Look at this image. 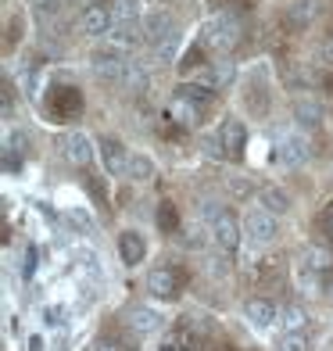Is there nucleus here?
<instances>
[{
	"mask_svg": "<svg viewBox=\"0 0 333 351\" xmlns=\"http://www.w3.org/2000/svg\"><path fill=\"white\" fill-rule=\"evenodd\" d=\"M29 348H33V351H43V344H40L36 337H33V344H29Z\"/></svg>",
	"mask_w": 333,
	"mask_h": 351,
	"instance_id": "c9c22d12",
	"label": "nucleus"
},
{
	"mask_svg": "<svg viewBox=\"0 0 333 351\" xmlns=\"http://www.w3.org/2000/svg\"><path fill=\"white\" fill-rule=\"evenodd\" d=\"M315 61H319L323 69H333V33L315 43Z\"/></svg>",
	"mask_w": 333,
	"mask_h": 351,
	"instance_id": "7c9ffc66",
	"label": "nucleus"
},
{
	"mask_svg": "<svg viewBox=\"0 0 333 351\" xmlns=\"http://www.w3.org/2000/svg\"><path fill=\"white\" fill-rule=\"evenodd\" d=\"M125 330H130L133 337H151V333L162 330V312L151 308V305H133L125 312Z\"/></svg>",
	"mask_w": 333,
	"mask_h": 351,
	"instance_id": "f8f14e48",
	"label": "nucleus"
},
{
	"mask_svg": "<svg viewBox=\"0 0 333 351\" xmlns=\"http://www.w3.org/2000/svg\"><path fill=\"white\" fill-rule=\"evenodd\" d=\"M122 86L147 90V69H144V61H133V58H130V65H125V83H122Z\"/></svg>",
	"mask_w": 333,
	"mask_h": 351,
	"instance_id": "cd10ccee",
	"label": "nucleus"
},
{
	"mask_svg": "<svg viewBox=\"0 0 333 351\" xmlns=\"http://www.w3.org/2000/svg\"><path fill=\"white\" fill-rule=\"evenodd\" d=\"M258 204H262L265 212H273V215H283V212L291 208V197H287V190H280V186L269 183V186L258 190Z\"/></svg>",
	"mask_w": 333,
	"mask_h": 351,
	"instance_id": "4be33fe9",
	"label": "nucleus"
},
{
	"mask_svg": "<svg viewBox=\"0 0 333 351\" xmlns=\"http://www.w3.org/2000/svg\"><path fill=\"white\" fill-rule=\"evenodd\" d=\"M280 308H276V301H269V298H247L244 301V319H247V326H255V330H273L280 323Z\"/></svg>",
	"mask_w": 333,
	"mask_h": 351,
	"instance_id": "9d476101",
	"label": "nucleus"
},
{
	"mask_svg": "<svg viewBox=\"0 0 333 351\" xmlns=\"http://www.w3.org/2000/svg\"><path fill=\"white\" fill-rule=\"evenodd\" d=\"M291 115L297 125H305V130H312V125H319L326 119V104L319 97H312V93H297L294 104H291Z\"/></svg>",
	"mask_w": 333,
	"mask_h": 351,
	"instance_id": "2eb2a0df",
	"label": "nucleus"
},
{
	"mask_svg": "<svg viewBox=\"0 0 333 351\" xmlns=\"http://www.w3.org/2000/svg\"><path fill=\"white\" fill-rule=\"evenodd\" d=\"M119 258L125 265H140L147 258V241H144V233H136V230H122L119 233Z\"/></svg>",
	"mask_w": 333,
	"mask_h": 351,
	"instance_id": "dca6fc26",
	"label": "nucleus"
},
{
	"mask_svg": "<svg viewBox=\"0 0 333 351\" xmlns=\"http://www.w3.org/2000/svg\"><path fill=\"white\" fill-rule=\"evenodd\" d=\"M176 54H180V33H172V36H165V40L151 43V61H162V65H169Z\"/></svg>",
	"mask_w": 333,
	"mask_h": 351,
	"instance_id": "a878e982",
	"label": "nucleus"
},
{
	"mask_svg": "<svg viewBox=\"0 0 333 351\" xmlns=\"http://www.w3.org/2000/svg\"><path fill=\"white\" fill-rule=\"evenodd\" d=\"M115 22H144V0H111Z\"/></svg>",
	"mask_w": 333,
	"mask_h": 351,
	"instance_id": "b1692460",
	"label": "nucleus"
},
{
	"mask_svg": "<svg viewBox=\"0 0 333 351\" xmlns=\"http://www.w3.org/2000/svg\"><path fill=\"white\" fill-rule=\"evenodd\" d=\"M273 154H276V162L287 165V169L305 165L308 154H312L308 136L301 133V130H280V133H276V151H273Z\"/></svg>",
	"mask_w": 333,
	"mask_h": 351,
	"instance_id": "7ed1b4c3",
	"label": "nucleus"
},
{
	"mask_svg": "<svg viewBox=\"0 0 333 351\" xmlns=\"http://www.w3.org/2000/svg\"><path fill=\"white\" fill-rule=\"evenodd\" d=\"M154 176H158L154 158L144 154V151H133V154H130V172H125V180H133V183H151Z\"/></svg>",
	"mask_w": 333,
	"mask_h": 351,
	"instance_id": "a211bd4d",
	"label": "nucleus"
},
{
	"mask_svg": "<svg viewBox=\"0 0 333 351\" xmlns=\"http://www.w3.org/2000/svg\"><path fill=\"white\" fill-rule=\"evenodd\" d=\"M169 119L176 122V125H183V130H194L197 119H201V108L190 104V101H183V97H172V101H169Z\"/></svg>",
	"mask_w": 333,
	"mask_h": 351,
	"instance_id": "aec40b11",
	"label": "nucleus"
},
{
	"mask_svg": "<svg viewBox=\"0 0 333 351\" xmlns=\"http://www.w3.org/2000/svg\"><path fill=\"white\" fill-rule=\"evenodd\" d=\"M315 14H319V0H294L287 8V22L294 29H308L315 22Z\"/></svg>",
	"mask_w": 333,
	"mask_h": 351,
	"instance_id": "412c9836",
	"label": "nucleus"
},
{
	"mask_svg": "<svg viewBox=\"0 0 333 351\" xmlns=\"http://www.w3.org/2000/svg\"><path fill=\"white\" fill-rule=\"evenodd\" d=\"M244 237H247L251 247H269V244H276V237H280L276 215L265 212V208L247 212V215H244Z\"/></svg>",
	"mask_w": 333,
	"mask_h": 351,
	"instance_id": "39448f33",
	"label": "nucleus"
},
{
	"mask_svg": "<svg viewBox=\"0 0 333 351\" xmlns=\"http://www.w3.org/2000/svg\"><path fill=\"white\" fill-rule=\"evenodd\" d=\"M61 154H65V162L69 165H90L93 162V140H90V133H83V130H69L65 136H61Z\"/></svg>",
	"mask_w": 333,
	"mask_h": 351,
	"instance_id": "1a4fd4ad",
	"label": "nucleus"
},
{
	"mask_svg": "<svg viewBox=\"0 0 333 351\" xmlns=\"http://www.w3.org/2000/svg\"><path fill=\"white\" fill-rule=\"evenodd\" d=\"M230 186H233V194H241V197H244V194H251V186H247V183H241V180H233Z\"/></svg>",
	"mask_w": 333,
	"mask_h": 351,
	"instance_id": "f704fd0d",
	"label": "nucleus"
},
{
	"mask_svg": "<svg viewBox=\"0 0 333 351\" xmlns=\"http://www.w3.org/2000/svg\"><path fill=\"white\" fill-rule=\"evenodd\" d=\"M273 351H312V344L305 337V330H301V333H283V337H276Z\"/></svg>",
	"mask_w": 333,
	"mask_h": 351,
	"instance_id": "c85d7f7f",
	"label": "nucleus"
},
{
	"mask_svg": "<svg viewBox=\"0 0 333 351\" xmlns=\"http://www.w3.org/2000/svg\"><path fill=\"white\" fill-rule=\"evenodd\" d=\"M208 226H212V241H215L212 247H219L226 258H230V254H236V247H241V241H244V222L236 219L230 208H222V212L208 222Z\"/></svg>",
	"mask_w": 333,
	"mask_h": 351,
	"instance_id": "f03ea898",
	"label": "nucleus"
},
{
	"mask_svg": "<svg viewBox=\"0 0 333 351\" xmlns=\"http://www.w3.org/2000/svg\"><path fill=\"white\" fill-rule=\"evenodd\" d=\"M241 33H244V25L241 19H236L233 11H215L208 22H204V36L201 43L208 47V51L215 54H230L236 43H241Z\"/></svg>",
	"mask_w": 333,
	"mask_h": 351,
	"instance_id": "f257e3e1",
	"label": "nucleus"
},
{
	"mask_svg": "<svg viewBox=\"0 0 333 351\" xmlns=\"http://www.w3.org/2000/svg\"><path fill=\"white\" fill-rule=\"evenodd\" d=\"M319 222H323V233H326V241L333 244V204H330V208L323 212V219H319Z\"/></svg>",
	"mask_w": 333,
	"mask_h": 351,
	"instance_id": "473e14b6",
	"label": "nucleus"
},
{
	"mask_svg": "<svg viewBox=\"0 0 333 351\" xmlns=\"http://www.w3.org/2000/svg\"><path fill=\"white\" fill-rule=\"evenodd\" d=\"M280 323H283V330H287V333H301V330L308 326V312L301 308V305H287Z\"/></svg>",
	"mask_w": 333,
	"mask_h": 351,
	"instance_id": "bb28decb",
	"label": "nucleus"
},
{
	"mask_svg": "<svg viewBox=\"0 0 333 351\" xmlns=\"http://www.w3.org/2000/svg\"><path fill=\"white\" fill-rule=\"evenodd\" d=\"M144 287L154 301H172V298H180V273L172 265H154L144 280Z\"/></svg>",
	"mask_w": 333,
	"mask_h": 351,
	"instance_id": "0eeeda50",
	"label": "nucleus"
},
{
	"mask_svg": "<svg viewBox=\"0 0 333 351\" xmlns=\"http://www.w3.org/2000/svg\"><path fill=\"white\" fill-rule=\"evenodd\" d=\"M233 79H236V69H233V61L226 54H219L212 65H204L197 72V83L208 86V90H226V86H233Z\"/></svg>",
	"mask_w": 333,
	"mask_h": 351,
	"instance_id": "ddd939ff",
	"label": "nucleus"
},
{
	"mask_svg": "<svg viewBox=\"0 0 333 351\" xmlns=\"http://www.w3.org/2000/svg\"><path fill=\"white\" fill-rule=\"evenodd\" d=\"M172 33H180L176 11H169V8H154V11H147V14H144V36H147L151 43L165 40V36H172Z\"/></svg>",
	"mask_w": 333,
	"mask_h": 351,
	"instance_id": "4468645a",
	"label": "nucleus"
},
{
	"mask_svg": "<svg viewBox=\"0 0 333 351\" xmlns=\"http://www.w3.org/2000/svg\"><path fill=\"white\" fill-rule=\"evenodd\" d=\"M215 133H219V143H222V151H226L230 162H241V158H244V147H247V130H244V122H241V119H226Z\"/></svg>",
	"mask_w": 333,
	"mask_h": 351,
	"instance_id": "9b49d317",
	"label": "nucleus"
},
{
	"mask_svg": "<svg viewBox=\"0 0 333 351\" xmlns=\"http://www.w3.org/2000/svg\"><path fill=\"white\" fill-rule=\"evenodd\" d=\"M323 280H326V276H319V273H315V269H308L305 262H294V283H297L301 294H319V291H323Z\"/></svg>",
	"mask_w": 333,
	"mask_h": 351,
	"instance_id": "5701e85b",
	"label": "nucleus"
},
{
	"mask_svg": "<svg viewBox=\"0 0 333 351\" xmlns=\"http://www.w3.org/2000/svg\"><path fill=\"white\" fill-rule=\"evenodd\" d=\"M140 33H144V22H115L108 43L119 47V51H130V47H140V40H144Z\"/></svg>",
	"mask_w": 333,
	"mask_h": 351,
	"instance_id": "f3484780",
	"label": "nucleus"
},
{
	"mask_svg": "<svg viewBox=\"0 0 333 351\" xmlns=\"http://www.w3.org/2000/svg\"><path fill=\"white\" fill-rule=\"evenodd\" d=\"M176 97H183V101H190V104H197L201 111L212 104V97H215V90H208V86H201V83H183L180 90H176Z\"/></svg>",
	"mask_w": 333,
	"mask_h": 351,
	"instance_id": "393cba45",
	"label": "nucleus"
},
{
	"mask_svg": "<svg viewBox=\"0 0 333 351\" xmlns=\"http://www.w3.org/2000/svg\"><path fill=\"white\" fill-rule=\"evenodd\" d=\"M297 262H305L308 269H315L319 276H326V273H333V251L330 247H323V244H308L305 251H301V258Z\"/></svg>",
	"mask_w": 333,
	"mask_h": 351,
	"instance_id": "6ab92c4d",
	"label": "nucleus"
},
{
	"mask_svg": "<svg viewBox=\"0 0 333 351\" xmlns=\"http://www.w3.org/2000/svg\"><path fill=\"white\" fill-rule=\"evenodd\" d=\"M90 351H119V344H115V341H108V337H97Z\"/></svg>",
	"mask_w": 333,
	"mask_h": 351,
	"instance_id": "72a5a7b5",
	"label": "nucleus"
},
{
	"mask_svg": "<svg viewBox=\"0 0 333 351\" xmlns=\"http://www.w3.org/2000/svg\"><path fill=\"white\" fill-rule=\"evenodd\" d=\"M125 65H130V58H125V51H119V47H104V51H97L90 58V69L97 79H104V83L111 86H122L125 83Z\"/></svg>",
	"mask_w": 333,
	"mask_h": 351,
	"instance_id": "20e7f679",
	"label": "nucleus"
},
{
	"mask_svg": "<svg viewBox=\"0 0 333 351\" xmlns=\"http://www.w3.org/2000/svg\"><path fill=\"white\" fill-rule=\"evenodd\" d=\"M97 154H101V165H104V172L108 176H125L130 172V147L119 140V136H104L101 140V147H97Z\"/></svg>",
	"mask_w": 333,
	"mask_h": 351,
	"instance_id": "6e6552de",
	"label": "nucleus"
},
{
	"mask_svg": "<svg viewBox=\"0 0 333 351\" xmlns=\"http://www.w3.org/2000/svg\"><path fill=\"white\" fill-rule=\"evenodd\" d=\"M75 254H79V258H83L79 265H83V269H86L90 276H101V269H97V254H93V251H86V247H79Z\"/></svg>",
	"mask_w": 333,
	"mask_h": 351,
	"instance_id": "2f4dec72",
	"label": "nucleus"
},
{
	"mask_svg": "<svg viewBox=\"0 0 333 351\" xmlns=\"http://www.w3.org/2000/svg\"><path fill=\"white\" fill-rule=\"evenodd\" d=\"M111 29H115V14H111V4H90L79 14V33L90 40H108Z\"/></svg>",
	"mask_w": 333,
	"mask_h": 351,
	"instance_id": "423d86ee",
	"label": "nucleus"
},
{
	"mask_svg": "<svg viewBox=\"0 0 333 351\" xmlns=\"http://www.w3.org/2000/svg\"><path fill=\"white\" fill-rule=\"evenodd\" d=\"M158 226L162 230H180V215H176V204L172 201H162V208H158Z\"/></svg>",
	"mask_w": 333,
	"mask_h": 351,
	"instance_id": "c756f323",
	"label": "nucleus"
}]
</instances>
